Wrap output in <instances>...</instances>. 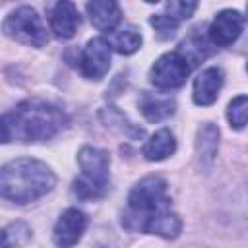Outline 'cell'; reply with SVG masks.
<instances>
[{
  "instance_id": "cell-1",
  "label": "cell",
  "mask_w": 248,
  "mask_h": 248,
  "mask_svg": "<svg viewBox=\"0 0 248 248\" xmlns=\"http://www.w3.org/2000/svg\"><path fill=\"white\" fill-rule=\"evenodd\" d=\"M122 225L128 231L157 234L161 238H176L180 234L182 221L170 207L169 188L161 176L151 174L132 186Z\"/></svg>"
},
{
  "instance_id": "cell-2",
  "label": "cell",
  "mask_w": 248,
  "mask_h": 248,
  "mask_svg": "<svg viewBox=\"0 0 248 248\" xmlns=\"http://www.w3.org/2000/svg\"><path fill=\"white\" fill-rule=\"evenodd\" d=\"M68 124L66 114L52 103L27 99L0 114V143H37L58 136Z\"/></svg>"
},
{
  "instance_id": "cell-3",
  "label": "cell",
  "mask_w": 248,
  "mask_h": 248,
  "mask_svg": "<svg viewBox=\"0 0 248 248\" xmlns=\"http://www.w3.org/2000/svg\"><path fill=\"white\" fill-rule=\"evenodd\" d=\"M56 184L52 169L31 157H19L0 167V198L25 205L45 194Z\"/></svg>"
},
{
  "instance_id": "cell-4",
  "label": "cell",
  "mask_w": 248,
  "mask_h": 248,
  "mask_svg": "<svg viewBox=\"0 0 248 248\" xmlns=\"http://www.w3.org/2000/svg\"><path fill=\"white\" fill-rule=\"evenodd\" d=\"M78 165L81 174L74 180V194L79 200H99L108 190L110 155L105 149L83 145L78 151Z\"/></svg>"
},
{
  "instance_id": "cell-5",
  "label": "cell",
  "mask_w": 248,
  "mask_h": 248,
  "mask_svg": "<svg viewBox=\"0 0 248 248\" xmlns=\"http://www.w3.org/2000/svg\"><path fill=\"white\" fill-rule=\"evenodd\" d=\"M2 31L16 43L27 46H43L48 43V31L39 12L31 6H19L8 14L2 23Z\"/></svg>"
},
{
  "instance_id": "cell-6",
  "label": "cell",
  "mask_w": 248,
  "mask_h": 248,
  "mask_svg": "<svg viewBox=\"0 0 248 248\" xmlns=\"http://www.w3.org/2000/svg\"><path fill=\"white\" fill-rule=\"evenodd\" d=\"M190 72L192 64L186 60V56L180 50H170L153 62L149 70V81L159 89H176L186 83Z\"/></svg>"
},
{
  "instance_id": "cell-7",
  "label": "cell",
  "mask_w": 248,
  "mask_h": 248,
  "mask_svg": "<svg viewBox=\"0 0 248 248\" xmlns=\"http://www.w3.org/2000/svg\"><path fill=\"white\" fill-rule=\"evenodd\" d=\"M110 45L103 37H93L87 41V45L81 48L78 58V68L85 79L99 81L107 76L110 70Z\"/></svg>"
},
{
  "instance_id": "cell-8",
  "label": "cell",
  "mask_w": 248,
  "mask_h": 248,
  "mask_svg": "<svg viewBox=\"0 0 248 248\" xmlns=\"http://www.w3.org/2000/svg\"><path fill=\"white\" fill-rule=\"evenodd\" d=\"M85 229H87V215L78 207H68L54 223L52 240L58 248H72L81 240Z\"/></svg>"
},
{
  "instance_id": "cell-9",
  "label": "cell",
  "mask_w": 248,
  "mask_h": 248,
  "mask_svg": "<svg viewBox=\"0 0 248 248\" xmlns=\"http://www.w3.org/2000/svg\"><path fill=\"white\" fill-rule=\"evenodd\" d=\"M242 29H244L242 12L231 10V8L229 10H221L213 17V21H211V25L207 29V39L215 46H229L240 37Z\"/></svg>"
},
{
  "instance_id": "cell-10",
  "label": "cell",
  "mask_w": 248,
  "mask_h": 248,
  "mask_svg": "<svg viewBox=\"0 0 248 248\" xmlns=\"http://www.w3.org/2000/svg\"><path fill=\"white\" fill-rule=\"evenodd\" d=\"M81 23V17H79V12L78 8L72 4V2H56L52 8H50V14H48V25H50V31L54 33L56 39H72L78 31Z\"/></svg>"
},
{
  "instance_id": "cell-11",
  "label": "cell",
  "mask_w": 248,
  "mask_h": 248,
  "mask_svg": "<svg viewBox=\"0 0 248 248\" xmlns=\"http://www.w3.org/2000/svg\"><path fill=\"white\" fill-rule=\"evenodd\" d=\"M223 87V72L217 66H209L205 70H202L196 78H194V85H192V99L196 105L200 107H207L213 105L219 97V91Z\"/></svg>"
},
{
  "instance_id": "cell-12",
  "label": "cell",
  "mask_w": 248,
  "mask_h": 248,
  "mask_svg": "<svg viewBox=\"0 0 248 248\" xmlns=\"http://www.w3.org/2000/svg\"><path fill=\"white\" fill-rule=\"evenodd\" d=\"M85 12L95 29L112 33L122 19V10L112 0H93L85 4Z\"/></svg>"
},
{
  "instance_id": "cell-13",
  "label": "cell",
  "mask_w": 248,
  "mask_h": 248,
  "mask_svg": "<svg viewBox=\"0 0 248 248\" xmlns=\"http://www.w3.org/2000/svg\"><path fill=\"white\" fill-rule=\"evenodd\" d=\"M174 151H176V138L169 128H161L155 134H151L141 147V153L147 161H165Z\"/></svg>"
},
{
  "instance_id": "cell-14",
  "label": "cell",
  "mask_w": 248,
  "mask_h": 248,
  "mask_svg": "<svg viewBox=\"0 0 248 248\" xmlns=\"http://www.w3.org/2000/svg\"><path fill=\"white\" fill-rule=\"evenodd\" d=\"M217 151H219V128L213 122H205L200 126L196 136V155L200 165L209 167L215 161Z\"/></svg>"
},
{
  "instance_id": "cell-15",
  "label": "cell",
  "mask_w": 248,
  "mask_h": 248,
  "mask_svg": "<svg viewBox=\"0 0 248 248\" xmlns=\"http://www.w3.org/2000/svg\"><path fill=\"white\" fill-rule=\"evenodd\" d=\"M174 107H176V103L172 99L159 97V95L155 97V95H149V93H143L141 101H140V110L149 122H161V120L172 116Z\"/></svg>"
},
{
  "instance_id": "cell-16",
  "label": "cell",
  "mask_w": 248,
  "mask_h": 248,
  "mask_svg": "<svg viewBox=\"0 0 248 248\" xmlns=\"http://www.w3.org/2000/svg\"><path fill=\"white\" fill-rule=\"evenodd\" d=\"M141 41H143V39H141V33H140L136 27L128 25V27H124V29H120V31H116V33H112V39L108 41V45H110V48L116 50L118 54L128 56V54H134L136 50H140Z\"/></svg>"
},
{
  "instance_id": "cell-17",
  "label": "cell",
  "mask_w": 248,
  "mask_h": 248,
  "mask_svg": "<svg viewBox=\"0 0 248 248\" xmlns=\"http://www.w3.org/2000/svg\"><path fill=\"white\" fill-rule=\"evenodd\" d=\"M246 116H248V99L246 95H238L227 107V120L231 128L242 130L246 126Z\"/></svg>"
},
{
  "instance_id": "cell-18",
  "label": "cell",
  "mask_w": 248,
  "mask_h": 248,
  "mask_svg": "<svg viewBox=\"0 0 248 248\" xmlns=\"http://www.w3.org/2000/svg\"><path fill=\"white\" fill-rule=\"evenodd\" d=\"M149 23L153 25V29H155V33H157V37L161 41H167V39L174 37L176 29H178V21H174L167 14H155V16H151L149 17Z\"/></svg>"
},
{
  "instance_id": "cell-19",
  "label": "cell",
  "mask_w": 248,
  "mask_h": 248,
  "mask_svg": "<svg viewBox=\"0 0 248 248\" xmlns=\"http://www.w3.org/2000/svg\"><path fill=\"white\" fill-rule=\"evenodd\" d=\"M198 4L196 2H180V0H174V2H167L165 4V14L169 17H172L174 21H184L188 17H192V14L196 12Z\"/></svg>"
},
{
  "instance_id": "cell-20",
  "label": "cell",
  "mask_w": 248,
  "mask_h": 248,
  "mask_svg": "<svg viewBox=\"0 0 248 248\" xmlns=\"http://www.w3.org/2000/svg\"><path fill=\"white\" fill-rule=\"evenodd\" d=\"M0 248H12V242L6 231H0Z\"/></svg>"
}]
</instances>
